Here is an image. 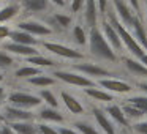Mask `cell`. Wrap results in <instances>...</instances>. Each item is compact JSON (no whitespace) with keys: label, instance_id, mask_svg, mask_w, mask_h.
I'll use <instances>...</instances> for the list:
<instances>
[{"label":"cell","instance_id":"cell-1","mask_svg":"<svg viewBox=\"0 0 147 134\" xmlns=\"http://www.w3.org/2000/svg\"><path fill=\"white\" fill-rule=\"evenodd\" d=\"M90 51H92L96 57L106 58V60H111V62L115 60L114 51L111 49V46L108 44V41L103 38V35L96 29H92V32H90Z\"/></svg>","mask_w":147,"mask_h":134},{"label":"cell","instance_id":"cell-2","mask_svg":"<svg viewBox=\"0 0 147 134\" xmlns=\"http://www.w3.org/2000/svg\"><path fill=\"white\" fill-rule=\"evenodd\" d=\"M114 25H115V30H117V33H119V36H120V40L122 41L125 43V46H127L128 49H130L131 52H133L134 55H136V57H144V52H142V49H141V46L138 44L136 43V40L133 38V36L130 35V33L127 32V30L123 29V27L120 25V24H117V22H114Z\"/></svg>","mask_w":147,"mask_h":134},{"label":"cell","instance_id":"cell-3","mask_svg":"<svg viewBox=\"0 0 147 134\" xmlns=\"http://www.w3.org/2000/svg\"><path fill=\"white\" fill-rule=\"evenodd\" d=\"M54 76H57L59 79L65 80L68 84H73V85H79V87H92L93 82L82 76H78V74H73V73H63V71H55Z\"/></svg>","mask_w":147,"mask_h":134},{"label":"cell","instance_id":"cell-4","mask_svg":"<svg viewBox=\"0 0 147 134\" xmlns=\"http://www.w3.org/2000/svg\"><path fill=\"white\" fill-rule=\"evenodd\" d=\"M45 48L48 51L54 52L57 55H62V57H68V58H81V52L74 51V49H70L67 46H62V44H55V43H45Z\"/></svg>","mask_w":147,"mask_h":134},{"label":"cell","instance_id":"cell-5","mask_svg":"<svg viewBox=\"0 0 147 134\" xmlns=\"http://www.w3.org/2000/svg\"><path fill=\"white\" fill-rule=\"evenodd\" d=\"M100 85L111 90V92H117V93H128L131 90V87L127 82L115 80V79H103V80H100Z\"/></svg>","mask_w":147,"mask_h":134},{"label":"cell","instance_id":"cell-6","mask_svg":"<svg viewBox=\"0 0 147 134\" xmlns=\"http://www.w3.org/2000/svg\"><path fill=\"white\" fill-rule=\"evenodd\" d=\"M10 101L13 104H18V106H36V104H40V99L36 96L26 95V93H11Z\"/></svg>","mask_w":147,"mask_h":134},{"label":"cell","instance_id":"cell-7","mask_svg":"<svg viewBox=\"0 0 147 134\" xmlns=\"http://www.w3.org/2000/svg\"><path fill=\"white\" fill-rule=\"evenodd\" d=\"M103 30H105V33H106L108 41L114 46V49L120 51V49H122V40H120V36H119L117 30H114V27H112L111 24H108V22L103 24Z\"/></svg>","mask_w":147,"mask_h":134},{"label":"cell","instance_id":"cell-8","mask_svg":"<svg viewBox=\"0 0 147 134\" xmlns=\"http://www.w3.org/2000/svg\"><path fill=\"white\" fill-rule=\"evenodd\" d=\"M114 5H115V10H117V13L120 14L122 21H123L125 24H128V25H133V22H134V19H136V17L131 14L130 8H128L127 5L122 2V0H114Z\"/></svg>","mask_w":147,"mask_h":134},{"label":"cell","instance_id":"cell-9","mask_svg":"<svg viewBox=\"0 0 147 134\" xmlns=\"http://www.w3.org/2000/svg\"><path fill=\"white\" fill-rule=\"evenodd\" d=\"M19 27L27 33H36V35H49L51 30L48 27H45L43 24H38V22H22L19 24Z\"/></svg>","mask_w":147,"mask_h":134},{"label":"cell","instance_id":"cell-10","mask_svg":"<svg viewBox=\"0 0 147 134\" xmlns=\"http://www.w3.org/2000/svg\"><path fill=\"white\" fill-rule=\"evenodd\" d=\"M93 115H95V120H96V123L101 126V129L105 131L106 134H115V131H114V126L111 125V121L108 120V118L105 117V114H103L101 111H98V109H95L93 111Z\"/></svg>","mask_w":147,"mask_h":134},{"label":"cell","instance_id":"cell-11","mask_svg":"<svg viewBox=\"0 0 147 134\" xmlns=\"http://www.w3.org/2000/svg\"><path fill=\"white\" fill-rule=\"evenodd\" d=\"M62 99H63L65 106H67L68 109H70V112H73V114H82V106H81L79 101H76V99L73 98L71 95H68V93H62Z\"/></svg>","mask_w":147,"mask_h":134},{"label":"cell","instance_id":"cell-12","mask_svg":"<svg viewBox=\"0 0 147 134\" xmlns=\"http://www.w3.org/2000/svg\"><path fill=\"white\" fill-rule=\"evenodd\" d=\"M86 21L90 27L93 29L96 22V8H95V0H86Z\"/></svg>","mask_w":147,"mask_h":134},{"label":"cell","instance_id":"cell-13","mask_svg":"<svg viewBox=\"0 0 147 134\" xmlns=\"http://www.w3.org/2000/svg\"><path fill=\"white\" fill-rule=\"evenodd\" d=\"M5 49H8V51H11V52H16V54H21V55H33V54L38 52L33 48H29V46H26V44H18V43L7 44Z\"/></svg>","mask_w":147,"mask_h":134},{"label":"cell","instance_id":"cell-14","mask_svg":"<svg viewBox=\"0 0 147 134\" xmlns=\"http://www.w3.org/2000/svg\"><path fill=\"white\" fill-rule=\"evenodd\" d=\"M78 70L84 71V73L87 74H92V76H108V71L103 70V68L100 66H95V65H90V63H84V65H78Z\"/></svg>","mask_w":147,"mask_h":134},{"label":"cell","instance_id":"cell-15","mask_svg":"<svg viewBox=\"0 0 147 134\" xmlns=\"http://www.w3.org/2000/svg\"><path fill=\"white\" fill-rule=\"evenodd\" d=\"M11 40L18 44H33L35 43V38H32V35L27 32H13L11 33Z\"/></svg>","mask_w":147,"mask_h":134},{"label":"cell","instance_id":"cell-16","mask_svg":"<svg viewBox=\"0 0 147 134\" xmlns=\"http://www.w3.org/2000/svg\"><path fill=\"white\" fill-rule=\"evenodd\" d=\"M131 27H134L136 38L139 40V43L146 48V51H147V35H146V32H144V29H142V24H141L138 19H134V22H133V25H131Z\"/></svg>","mask_w":147,"mask_h":134},{"label":"cell","instance_id":"cell-17","mask_svg":"<svg viewBox=\"0 0 147 134\" xmlns=\"http://www.w3.org/2000/svg\"><path fill=\"white\" fill-rule=\"evenodd\" d=\"M125 63H127V68L131 71V73H134V74H139V76H147V68L144 66V65H141V63H138V62H134V60H125Z\"/></svg>","mask_w":147,"mask_h":134},{"label":"cell","instance_id":"cell-18","mask_svg":"<svg viewBox=\"0 0 147 134\" xmlns=\"http://www.w3.org/2000/svg\"><path fill=\"white\" fill-rule=\"evenodd\" d=\"M108 114L111 115L115 121H119V123H122V125H127L123 111H122L120 107H117V106H109V107H108Z\"/></svg>","mask_w":147,"mask_h":134},{"label":"cell","instance_id":"cell-19","mask_svg":"<svg viewBox=\"0 0 147 134\" xmlns=\"http://www.w3.org/2000/svg\"><path fill=\"white\" fill-rule=\"evenodd\" d=\"M86 93L89 96H92V98L95 99H100V101H112V96L109 95V93H105L101 92V90H95V88H87Z\"/></svg>","mask_w":147,"mask_h":134},{"label":"cell","instance_id":"cell-20","mask_svg":"<svg viewBox=\"0 0 147 134\" xmlns=\"http://www.w3.org/2000/svg\"><path fill=\"white\" fill-rule=\"evenodd\" d=\"M24 5L30 11H41L46 8V0H24Z\"/></svg>","mask_w":147,"mask_h":134},{"label":"cell","instance_id":"cell-21","mask_svg":"<svg viewBox=\"0 0 147 134\" xmlns=\"http://www.w3.org/2000/svg\"><path fill=\"white\" fill-rule=\"evenodd\" d=\"M7 115L10 118H19V120H27V118L32 117L30 112H26V111H19V109H7Z\"/></svg>","mask_w":147,"mask_h":134},{"label":"cell","instance_id":"cell-22","mask_svg":"<svg viewBox=\"0 0 147 134\" xmlns=\"http://www.w3.org/2000/svg\"><path fill=\"white\" fill-rule=\"evenodd\" d=\"M13 129H16L19 134H36V129L29 123H14Z\"/></svg>","mask_w":147,"mask_h":134},{"label":"cell","instance_id":"cell-23","mask_svg":"<svg viewBox=\"0 0 147 134\" xmlns=\"http://www.w3.org/2000/svg\"><path fill=\"white\" fill-rule=\"evenodd\" d=\"M41 117L45 118V120H54V121H62V118H63L57 111H52V109H43Z\"/></svg>","mask_w":147,"mask_h":134},{"label":"cell","instance_id":"cell-24","mask_svg":"<svg viewBox=\"0 0 147 134\" xmlns=\"http://www.w3.org/2000/svg\"><path fill=\"white\" fill-rule=\"evenodd\" d=\"M130 101L134 107H138L139 111H142L144 114H147V98H144V96H134Z\"/></svg>","mask_w":147,"mask_h":134},{"label":"cell","instance_id":"cell-25","mask_svg":"<svg viewBox=\"0 0 147 134\" xmlns=\"http://www.w3.org/2000/svg\"><path fill=\"white\" fill-rule=\"evenodd\" d=\"M16 11H18L16 7H7V8H3V10L0 11V22H3V21L13 17L14 14H16Z\"/></svg>","mask_w":147,"mask_h":134},{"label":"cell","instance_id":"cell-26","mask_svg":"<svg viewBox=\"0 0 147 134\" xmlns=\"http://www.w3.org/2000/svg\"><path fill=\"white\" fill-rule=\"evenodd\" d=\"M40 76V70L38 68H21L19 71L16 73L18 77H26V76Z\"/></svg>","mask_w":147,"mask_h":134},{"label":"cell","instance_id":"cell-27","mask_svg":"<svg viewBox=\"0 0 147 134\" xmlns=\"http://www.w3.org/2000/svg\"><path fill=\"white\" fill-rule=\"evenodd\" d=\"M76 128H78V129H79L82 134H100L93 126H90V125H87V123H82V121L76 123Z\"/></svg>","mask_w":147,"mask_h":134},{"label":"cell","instance_id":"cell-28","mask_svg":"<svg viewBox=\"0 0 147 134\" xmlns=\"http://www.w3.org/2000/svg\"><path fill=\"white\" fill-rule=\"evenodd\" d=\"M29 62L33 65H38V66H51V65H54L52 60H48V58H43V57H30Z\"/></svg>","mask_w":147,"mask_h":134},{"label":"cell","instance_id":"cell-29","mask_svg":"<svg viewBox=\"0 0 147 134\" xmlns=\"http://www.w3.org/2000/svg\"><path fill=\"white\" fill-rule=\"evenodd\" d=\"M30 82L35 84V85H52V84H54V79L46 77V76H38V77H33Z\"/></svg>","mask_w":147,"mask_h":134},{"label":"cell","instance_id":"cell-30","mask_svg":"<svg viewBox=\"0 0 147 134\" xmlns=\"http://www.w3.org/2000/svg\"><path fill=\"white\" fill-rule=\"evenodd\" d=\"M73 35H74V38H76V41L79 43V44H86V33H84L82 27H79V25L74 27Z\"/></svg>","mask_w":147,"mask_h":134},{"label":"cell","instance_id":"cell-31","mask_svg":"<svg viewBox=\"0 0 147 134\" xmlns=\"http://www.w3.org/2000/svg\"><path fill=\"white\" fill-rule=\"evenodd\" d=\"M123 112H127L130 117H134V118H138V117H141V115H144L142 111H139L138 107H131V106H127V107L123 109Z\"/></svg>","mask_w":147,"mask_h":134},{"label":"cell","instance_id":"cell-32","mask_svg":"<svg viewBox=\"0 0 147 134\" xmlns=\"http://www.w3.org/2000/svg\"><path fill=\"white\" fill-rule=\"evenodd\" d=\"M41 96L46 99V103H49V104L52 106V107H57V104H59V103H57V99H55V96L52 95L51 92H43V93H41Z\"/></svg>","mask_w":147,"mask_h":134},{"label":"cell","instance_id":"cell-33","mask_svg":"<svg viewBox=\"0 0 147 134\" xmlns=\"http://www.w3.org/2000/svg\"><path fill=\"white\" fill-rule=\"evenodd\" d=\"M54 19L57 21L59 25H62V27H68V25H70V21H71L68 16H62V14H55Z\"/></svg>","mask_w":147,"mask_h":134},{"label":"cell","instance_id":"cell-34","mask_svg":"<svg viewBox=\"0 0 147 134\" xmlns=\"http://www.w3.org/2000/svg\"><path fill=\"white\" fill-rule=\"evenodd\" d=\"M134 129H136L139 134H147V121L136 123V125H134Z\"/></svg>","mask_w":147,"mask_h":134},{"label":"cell","instance_id":"cell-35","mask_svg":"<svg viewBox=\"0 0 147 134\" xmlns=\"http://www.w3.org/2000/svg\"><path fill=\"white\" fill-rule=\"evenodd\" d=\"M11 63H13V62H11L10 57H7V55H3V54H0V66H10Z\"/></svg>","mask_w":147,"mask_h":134},{"label":"cell","instance_id":"cell-36","mask_svg":"<svg viewBox=\"0 0 147 134\" xmlns=\"http://www.w3.org/2000/svg\"><path fill=\"white\" fill-rule=\"evenodd\" d=\"M40 131H41L43 134H60V133H57V131H54L52 128L46 126V125H41V126H40Z\"/></svg>","mask_w":147,"mask_h":134},{"label":"cell","instance_id":"cell-37","mask_svg":"<svg viewBox=\"0 0 147 134\" xmlns=\"http://www.w3.org/2000/svg\"><path fill=\"white\" fill-rule=\"evenodd\" d=\"M82 2L84 0H73V5H71V8H73V11H78L81 7H82Z\"/></svg>","mask_w":147,"mask_h":134},{"label":"cell","instance_id":"cell-38","mask_svg":"<svg viewBox=\"0 0 147 134\" xmlns=\"http://www.w3.org/2000/svg\"><path fill=\"white\" fill-rule=\"evenodd\" d=\"M106 3H108V0H98V8H100L101 13L106 11Z\"/></svg>","mask_w":147,"mask_h":134},{"label":"cell","instance_id":"cell-39","mask_svg":"<svg viewBox=\"0 0 147 134\" xmlns=\"http://www.w3.org/2000/svg\"><path fill=\"white\" fill-rule=\"evenodd\" d=\"M7 35H8V29L7 27H0V40L5 38Z\"/></svg>","mask_w":147,"mask_h":134},{"label":"cell","instance_id":"cell-40","mask_svg":"<svg viewBox=\"0 0 147 134\" xmlns=\"http://www.w3.org/2000/svg\"><path fill=\"white\" fill-rule=\"evenodd\" d=\"M60 134H76V133H74V131H71V129H68V128H62Z\"/></svg>","mask_w":147,"mask_h":134},{"label":"cell","instance_id":"cell-41","mask_svg":"<svg viewBox=\"0 0 147 134\" xmlns=\"http://www.w3.org/2000/svg\"><path fill=\"white\" fill-rule=\"evenodd\" d=\"M128 2H130V3L131 5H133V8H134V10H139V3H138V0H128Z\"/></svg>","mask_w":147,"mask_h":134},{"label":"cell","instance_id":"cell-42","mask_svg":"<svg viewBox=\"0 0 147 134\" xmlns=\"http://www.w3.org/2000/svg\"><path fill=\"white\" fill-rule=\"evenodd\" d=\"M0 134H13V133H11V129H10V128H7V126H5L3 129L0 131Z\"/></svg>","mask_w":147,"mask_h":134},{"label":"cell","instance_id":"cell-43","mask_svg":"<svg viewBox=\"0 0 147 134\" xmlns=\"http://www.w3.org/2000/svg\"><path fill=\"white\" fill-rule=\"evenodd\" d=\"M52 2H54L55 5H59V7H63L65 5V0H52Z\"/></svg>","mask_w":147,"mask_h":134},{"label":"cell","instance_id":"cell-44","mask_svg":"<svg viewBox=\"0 0 147 134\" xmlns=\"http://www.w3.org/2000/svg\"><path fill=\"white\" fill-rule=\"evenodd\" d=\"M141 62L144 63V66L147 68V55H144V57H141Z\"/></svg>","mask_w":147,"mask_h":134},{"label":"cell","instance_id":"cell-45","mask_svg":"<svg viewBox=\"0 0 147 134\" xmlns=\"http://www.w3.org/2000/svg\"><path fill=\"white\" fill-rule=\"evenodd\" d=\"M141 88H142L144 92H147V82L146 84H141Z\"/></svg>","mask_w":147,"mask_h":134},{"label":"cell","instance_id":"cell-46","mask_svg":"<svg viewBox=\"0 0 147 134\" xmlns=\"http://www.w3.org/2000/svg\"><path fill=\"white\" fill-rule=\"evenodd\" d=\"M3 95V88H2V87H0V96Z\"/></svg>","mask_w":147,"mask_h":134},{"label":"cell","instance_id":"cell-47","mask_svg":"<svg viewBox=\"0 0 147 134\" xmlns=\"http://www.w3.org/2000/svg\"><path fill=\"white\" fill-rule=\"evenodd\" d=\"M2 118H3V117H2V115H0V121H2Z\"/></svg>","mask_w":147,"mask_h":134},{"label":"cell","instance_id":"cell-48","mask_svg":"<svg viewBox=\"0 0 147 134\" xmlns=\"http://www.w3.org/2000/svg\"><path fill=\"white\" fill-rule=\"evenodd\" d=\"M0 80H2V74H0Z\"/></svg>","mask_w":147,"mask_h":134},{"label":"cell","instance_id":"cell-49","mask_svg":"<svg viewBox=\"0 0 147 134\" xmlns=\"http://www.w3.org/2000/svg\"><path fill=\"white\" fill-rule=\"evenodd\" d=\"M146 7H147V0H146Z\"/></svg>","mask_w":147,"mask_h":134}]
</instances>
